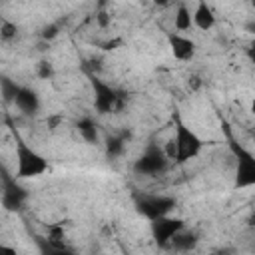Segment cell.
<instances>
[{
  "label": "cell",
  "mask_w": 255,
  "mask_h": 255,
  "mask_svg": "<svg viewBox=\"0 0 255 255\" xmlns=\"http://www.w3.org/2000/svg\"><path fill=\"white\" fill-rule=\"evenodd\" d=\"M203 149V139L179 118L175 116V126H173V135L169 137L165 145V155L167 159L183 165L191 159H195Z\"/></svg>",
  "instance_id": "6da1fadb"
},
{
  "label": "cell",
  "mask_w": 255,
  "mask_h": 255,
  "mask_svg": "<svg viewBox=\"0 0 255 255\" xmlns=\"http://www.w3.org/2000/svg\"><path fill=\"white\" fill-rule=\"evenodd\" d=\"M14 157H16V171H14L16 179H36L50 169L48 159L38 149L28 145L20 135H16Z\"/></svg>",
  "instance_id": "7a4b0ae2"
},
{
  "label": "cell",
  "mask_w": 255,
  "mask_h": 255,
  "mask_svg": "<svg viewBox=\"0 0 255 255\" xmlns=\"http://www.w3.org/2000/svg\"><path fill=\"white\" fill-rule=\"evenodd\" d=\"M30 193L28 189L20 183V179L14 177V173H10L4 165H0V203L6 211L18 213L26 207Z\"/></svg>",
  "instance_id": "3957f363"
},
{
  "label": "cell",
  "mask_w": 255,
  "mask_h": 255,
  "mask_svg": "<svg viewBox=\"0 0 255 255\" xmlns=\"http://www.w3.org/2000/svg\"><path fill=\"white\" fill-rule=\"evenodd\" d=\"M175 205H177V199L167 193H137L135 195V211L141 217H145L149 223L159 217L171 215Z\"/></svg>",
  "instance_id": "277c9868"
},
{
  "label": "cell",
  "mask_w": 255,
  "mask_h": 255,
  "mask_svg": "<svg viewBox=\"0 0 255 255\" xmlns=\"http://www.w3.org/2000/svg\"><path fill=\"white\" fill-rule=\"evenodd\" d=\"M167 163H169V159H167L163 147H159L157 143L151 141L145 145V149L133 161V171L143 177H157L159 173H163L167 169Z\"/></svg>",
  "instance_id": "5b68a950"
},
{
  "label": "cell",
  "mask_w": 255,
  "mask_h": 255,
  "mask_svg": "<svg viewBox=\"0 0 255 255\" xmlns=\"http://www.w3.org/2000/svg\"><path fill=\"white\" fill-rule=\"evenodd\" d=\"M231 151L235 155V175H233V187L245 189L255 185V155L245 149L243 145L231 141Z\"/></svg>",
  "instance_id": "8992f818"
},
{
  "label": "cell",
  "mask_w": 255,
  "mask_h": 255,
  "mask_svg": "<svg viewBox=\"0 0 255 255\" xmlns=\"http://www.w3.org/2000/svg\"><path fill=\"white\" fill-rule=\"evenodd\" d=\"M90 86H92V104H94V110L98 114H112L118 104H120V92L108 84L106 80L98 78V76H90Z\"/></svg>",
  "instance_id": "52a82bcc"
},
{
  "label": "cell",
  "mask_w": 255,
  "mask_h": 255,
  "mask_svg": "<svg viewBox=\"0 0 255 255\" xmlns=\"http://www.w3.org/2000/svg\"><path fill=\"white\" fill-rule=\"evenodd\" d=\"M181 229H185V221L181 217H173V215H165V217H159L149 223V231H151V237L157 247H169L171 239Z\"/></svg>",
  "instance_id": "ba28073f"
},
{
  "label": "cell",
  "mask_w": 255,
  "mask_h": 255,
  "mask_svg": "<svg viewBox=\"0 0 255 255\" xmlns=\"http://www.w3.org/2000/svg\"><path fill=\"white\" fill-rule=\"evenodd\" d=\"M167 46L169 52L175 60L179 62H189L195 58L197 54V44L193 38H189L187 34H179V32H167Z\"/></svg>",
  "instance_id": "9c48e42d"
},
{
  "label": "cell",
  "mask_w": 255,
  "mask_h": 255,
  "mask_svg": "<svg viewBox=\"0 0 255 255\" xmlns=\"http://www.w3.org/2000/svg\"><path fill=\"white\" fill-rule=\"evenodd\" d=\"M24 116H34L38 114L40 106H42V100H40V94L34 90V88H28V86H20L14 102H12Z\"/></svg>",
  "instance_id": "30bf717a"
},
{
  "label": "cell",
  "mask_w": 255,
  "mask_h": 255,
  "mask_svg": "<svg viewBox=\"0 0 255 255\" xmlns=\"http://www.w3.org/2000/svg\"><path fill=\"white\" fill-rule=\"evenodd\" d=\"M191 22H193V26H195L197 30L209 32V30L215 26L217 18H215L213 8H211L207 2H197L195 8H193V12H191Z\"/></svg>",
  "instance_id": "8fae6325"
},
{
  "label": "cell",
  "mask_w": 255,
  "mask_h": 255,
  "mask_svg": "<svg viewBox=\"0 0 255 255\" xmlns=\"http://www.w3.org/2000/svg\"><path fill=\"white\" fill-rule=\"evenodd\" d=\"M197 243H199V235H197L195 231H189V229L185 227V229H181V231L171 239L169 247H173V249L179 251V253H189L191 249L197 247Z\"/></svg>",
  "instance_id": "7c38bea8"
},
{
  "label": "cell",
  "mask_w": 255,
  "mask_h": 255,
  "mask_svg": "<svg viewBox=\"0 0 255 255\" xmlns=\"http://www.w3.org/2000/svg\"><path fill=\"white\" fill-rule=\"evenodd\" d=\"M76 129H78L80 137H82L86 143H98V124H96L92 118L86 116V118L78 120Z\"/></svg>",
  "instance_id": "4fadbf2b"
},
{
  "label": "cell",
  "mask_w": 255,
  "mask_h": 255,
  "mask_svg": "<svg viewBox=\"0 0 255 255\" xmlns=\"http://www.w3.org/2000/svg\"><path fill=\"white\" fill-rule=\"evenodd\" d=\"M173 26L179 34L183 32H189L193 28V22H191V10L187 8V4H179L177 10H175V16H173ZM173 30V32H175Z\"/></svg>",
  "instance_id": "5bb4252c"
},
{
  "label": "cell",
  "mask_w": 255,
  "mask_h": 255,
  "mask_svg": "<svg viewBox=\"0 0 255 255\" xmlns=\"http://www.w3.org/2000/svg\"><path fill=\"white\" fill-rule=\"evenodd\" d=\"M18 90H20V84H16L8 76H0V96H2L4 102L12 104L14 98H16V94H18Z\"/></svg>",
  "instance_id": "9a60e30c"
},
{
  "label": "cell",
  "mask_w": 255,
  "mask_h": 255,
  "mask_svg": "<svg viewBox=\"0 0 255 255\" xmlns=\"http://www.w3.org/2000/svg\"><path fill=\"white\" fill-rule=\"evenodd\" d=\"M40 255H78L70 245H52L46 239L40 241Z\"/></svg>",
  "instance_id": "2e32d148"
},
{
  "label": "cell",
  "mask_w": 255,
  "mask_h": 255,
  "mask_svg": "<svg viewBox=\"0 0 255 255\" xmlns=\"http://www.w3.org/2000/svg\"><path fill=\"white\" fill-rule=\"evenodd\" d=\"M124 147H126V139L120 137V135H112L106 139V153L110 157H118L124 153Z\"/></svg>",
  "instance_id": "e0dca14e"
},
{
  "label": "cell",
  "mask_w": 255,
  "mask_h": 255,
  "mask_svg": "<svg viewBox=\"0 0 255 255\" xmlns=\"http://www.w3.org/2000/svg\"><path fill=\"white\" fill-rule=\"evenodd\" d=\"M0 36L4 38V40H12V38H16L18 36V26L16 24H12V22H2V26H0Z\"/></svg>",
  "instance_id": "ac0fdd59"
},
{
  "label": "cell",
  "mask_w": 255,
  "mask_h": 255,
  "mask_svg": "<svg viewBox=\"0 0 255 255\" xmlns=\"http://www.w3.org/2000/svg\"><path fill=\"white\" fill-rule=\"evenodd\" d=\"M0 255H18V249L12 243H6L0 239Z\"/></svg>",
  "instance_id": "d6986e66"
},
{
  "label": "cell",
  "mask_w": 255,
  "mask_h": 255,
  "mask_svg": "<svg viewBox=\"0 0 255 255\" xmlns=\"http://www.w3.org/2000/svg\"><path fill=\"white\" fill-rule=\"evenodd\" d=\"M40 66H42V76H46V74H52V68H50L46 62H40Z\"/></svg>",
  "instance_id": "ffe728a7"
}]
</instances>
